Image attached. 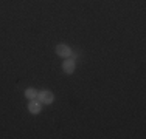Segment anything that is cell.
Segmentation results:
<instances>
[{"mask_svg":"<svg viewBox=\"0 0 146 139\" xmlns=\"http://www.w3.org/2000/svg\"><path fill=\"white\" fill-rule=\"evenodd\" d=\"M56 54L61 56V57H70V56L73 54V51H72V48L68 47V45L59 43L56 47Z\"/></svg>","mask_w":146,"mask_h":139,"instance_id":"7a4b0ae2","label":"cell"},{"mask_svg":"<svg viewBox=\"0 0 146 139\" xmlns=\"http://www.w3.org/2000/svg\"><path fill=\"white\" fill-rule=\"evenodd\" d=\"M37 100H39L40 104H47V105H50L51 102L54 100V96L51 91H48V90H44V91H39L37 93Z\"/></svg>","mask_w":146,"mask_h":139,"instance_id":"6da1fadb","label":"cell"},{"mask_svg":"<svg viewBox=\"0 0 146 139\" xmlns=\"http://www.w3.org/2000/svg\"><path fill=\"white\" fill-rule=\"evenodd\" d=\"M75 68H76V62L72 60V59H67V60L62 64V70H64L67 74H72V73L75 71Z\"/></svg>","mask_w":146,"mask_h":139,"instance_id":"277c9868","label":"cell"},{"mask_svg":"<svg viewBox=\"0 0 146 139\" xmlns=\"http://www.w3.org/2000/svg\"><path fill=\"white\" fill-rule=\"evenodd\" d=\"M28 110H30V113H33V114H39L40 110H42V104L37 99H31L30 104H28Z\"/></svg>","mask_w":146,"mask_h":139,"instance_id":"3957f363","label":"cell"},{"mask_svg":"<svg viewBox=\"0 0 146 139\" xmlns=\"http://www.w3.org/2000/svg\"><path fill=\"white\" fill-rule=\"evenodd\" d=\"M25 97L27 99H36L37 97V90H34V88L25 90Z\"/></svg>","mask_w":146,"mask_h":139,"instance_id":"5b68a950","label":"cell"}]
</instances>
